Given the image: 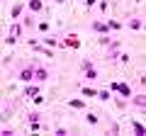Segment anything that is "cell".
<instances>
[{
  "label": "cell",
  "mask_w": 146,
  "mask_h": 136,
  "mask_svg": "<svg viewBox=\"0 0 146 136\" xmlns=\"http://www.w3.org/2000/svg\"><path fill=\"white\" fill-rule=\"evenodd\" d=\"M83 78L85 80H95L98 78V68H95L90 61H83Z\"/></svg>",
  "instance_id": "obj_1"
},
{
  "label": "cell",
  "mask_w": 146,
  "mask_h": 136,
  "mask_svg": "<svg viewBox=\"0 0 146 136\" xmlns=\"http://www.w3.org/2000/svg\"><path fill=\"white\" fill-rule=\"evenodd\" d=\"M49 80V71L42 66H34V78H32V83H46Z\"/></svg>",
  "instance_id": "obj_2"
},
{
  "label": "cell",
  "mask_w": 146,
  "mask_h": 136,
  "mask_svg": "<svg viewBox=\"0 0 146 136\" xmlns=\"http://www.w3.org/2000/svg\"><path fill=\"white\" fill-rule=\"evenodd\" d=\"M17 78H20L22 83H32V78H34V66H25L20 73H17Z\"/></svg>",
  "instance_id": "obj_3"
},
{
  "label": "cell",
  "mask_w": 146,
  "mask_h": 136,
  "mask_svg": "<svg viewBox=\"0 0 146 136\" xmlns=\"http://www.w3.org/2000/svg\"><path fill=\"white\" fill-rule=\"evenodd\" d=\"M25 7H29V12H34V15H36V12L44 10V0H27Z\"/></svg>",
  "instance_id": "obj_4"
},
{
  "label": "cell",
  "mask_w": 146,
  "mask_h": 136,
  "mask_svg": "<svg viewBox=\"0 0 146 136\" xmlns=\"http://www.w3.org/2000/svg\"><path fill=\"white\" fill-rule=\"evenodd\" d=\"M63 46H71V49H78V46H80V39H78V34H68V37L63 39Z\"/></svg>",
  "instance_id": "obj_5"
},
{
  "label": "cell",
  "mask_w": 146,
  "mask_h": 136,
  "mask_svg": "<svg viewBox=\"0 0 146 136\" xmlns=\"http://www.w3.org/2000/svg\"><path fill=\"white\" fill-rule=\"evenodd\" d=\"M27 124H29L34 131L39 129V126H42V124H39V112H29V117H27Z\"/></svg>",
  "instance_id": "obj_6"
},
{
  "label": "cell",
  "mask_w": 146,
  "mask_h": 136,
  "mask_svg": "<svg viewBox=\"0 0 146 136\" xmlns=\"http://www.w3.org/2000/svg\"><path fill=\"white\" fill-rule=\"evenodd\" d=\"M22 10H25V3H15V5H12V10H10V17H12V20H20Z\"/></svg>",
  "instance_id": "obj_7"
},
{
  "label": "cell",
  "mask_w": 146,
  "mask_h": 136,
  "mask_svg": "<svg viewBox=\"0 0 146 136\" xmlns=\"http://www.w3.org/2000/svg\"><path fill=\"white\" fill-rule=\"evenodd\" d=\"M90 29L98 32V34H107V24H105V22H100V20H95L93 24H90Z\"/></svg>",
  "instance_id": "obj_8"
},
{
  "label": "cell",
  "mask_w": 146,
  "mask_h": 136,
  "mask_svg": "<svg viewBox=\"0 0 146 136\" xmlns=\"http://www.w3.org/2000/svg\"><path fill=\"white\" fill-rule=\"evenodd\" d=\"M10 37H15V39H20L22 37V24L17 20H12V27H10Z\"/></svg>",
  "instance_id": "obj_9"
},
{
  "label": "cell",
  "mask_w": 146,
  "mask_h": 136,
  "mask_svg": "<svg viewBox=\"0 0 146 136\" xmlns=\"http://www.w3.org/2000/svg\"><path fill=\"white\" fill-rule=\"evenodd\" d=\"M25 95H27V97H36V95H39V83H34V85H27V88H25Z\"/></svg>",
  "instance_id": "obj_10"
},
{
  "label": "cell",
  "mask_w": 146,
  "mask_h": 136,
  "mask_svg": "<svg viewBox=\"0 0 146 136\" xmlns=\"http://www.w3.org/2000/svg\"><path fill=\"white\" fill-rule=\"evenodd\" d=\"M141 24H144V22H141V17H131L127 27H129V29H134V32H139V29H141Z\"/></svg>",
  "instance_id": "obj_11"
},
{
  "label": "cell",
  "mask_w": 146,
  "mask_h": 136,
  "mask_svg": "<svg viewBox=\"0 0 146 136\" xmlns=\"http://www.w3.org/2000/svg\"><path fill=\"white\" fill-rule=\"evenodd\" d=\"M68 107H71V110H85V102L76 97V100H68Z\"/></svg>",
  "instance_id": "obj_12"
},
{
  "label": "cell",
  "mask_w": 146,
  "mask_h": 136,
  "mask_svg": "<svg viewBox=\"0 0 146 136\" xmlns=\"http://www.w3.org/2000/svg\"><path fill=\"white\" fill-rule=\"evenodd\" d=\"M131 129H134L136 136H144V134H146V129H144V124H141V121H131Z\"/></svg>",
  "instance_id": "obj_13"
},
{
  "label": "cell",
  "mask_w": 146,
  "mask_h": 136,
  "mask_svg": "<svg viewBox=\"0 0 146 136\" xmlns=\"http://www.w3.org/2000/svg\"><path fill=\"white\" fill-rule=\"evenodd\" d=\"M117 90L122 92V97H131V88L127 83H119V88H117Z\"/></svg>",
  "instance_id": "obj_14"
},
{
  "label": "cell",
  "mask_w": 146,
  "mask_h": 136,
  "mask_svg": "<svg viewBox=\"0 0 146 136\" xmlns=\"http://www.w3.org/2000/svg\"><path fill=\"white\" fill-rule=\"evenodd\" d=\"M134 105L139 107V110H144V107H146V97H144V95H134Z\"/></svg>",
  "instance_id": "obj_15"
},
{
  "label": "cell",
  "mask_w": 146,
  "mask_h": 136,
  "mask_svg": "<svg viewBox=\"0 0 146 136\" xmlns=\"http://www.w3.org/2000/svg\"><path fill=\"white\" fill-rule=\"evenodd\" d=\"M105 24H107V32H117V29H119V22H117V20H107V22H105Z\"/></svg>",
  "instance_id": "obj_16"
},
{
  "label": "cell",
  "mask_w": 146,
  "mask_h": 136,
  "mask_svg": "<svg viewBox=\"0 0 146 136\" xmlns=\"http://www.w3.org/2000/svg\"><path fill=\"white\" fill-rule=\"evenodd\" d=\"M80 92H83V97H95L98 90H95V88H80Z\"/></svg>",
  "instance_id": "obj_17"
},
{
  "label": "cell",
  "mask_w": 146,
  "mask_h": 136,
  "mask_svg": "<svg viewBox=\"0 0 146 136\" xmlns=\"http://www.w3.org/2000/svg\"><path fill=\"white\" fill-rule=\"evenodd\" d=\"M95 97H100V100H105V102H107V100L112 97V92H110V90H98V95H95Z\"/></svg>",
  "instance_id": "obj_18"
},
{
  "label": "cell",
  "mask_w": 146,
  "mask_h": 136,
  "mask_svg": "<svg viewBox=\"0 0 146 136\" xmlns=\"http://www.w3.org/2000/svg\"><path fill=\"white\" fill-rule=\"evenodd\" d=\"M85 121L95 126V124H98V121H100V117H98V114H90V112H88V114H85Z\"/></svg>",
  "instance_id": "obj_19"
},
{
  "label": "cell",
  "mask_w": 146,
  "mask_h": 136,
  "mask_svg": "<svg viewBox=\"0 0 146 136\" xmlns=\"http://www.w3.org/2000/svg\"><path fill=\"white\" fill-rule=\"evenodd\" d=\"M44 44H46V46H58V42L54 37H44Z\"/></svg>",
  "instance_id": "obj_20"
},
{
  "label": "cell",
  "mask_w": 146,
  "mask_h": 136,
  "mask_svg": "<svg viewBox=\"0 0 146 136\" xmlns=\"http://www.w3.org/2000/svg\"><path fill=\"white\" fill-rule=\"evenodd\" d=\"M36 29H39V32H49V24H46V22H39V24H36Z\"/></svg>",
  "instance_id": "obj_21"
},
{
  "label": "cell",
  "mask_w": 146,
  "mask_h": 136,
  "mask_svg": "<svg viewBox=\"0 0 146 136\" xmlns=\"http://www.w3.org/2000/svg\"><path fill=\"white\" fill-rule=\"evenodd\" d=\"M54 134H56V136H66V134H68V131H66V129H63V126H58V129H56V131H54Z\"/></svg>",
  "instance_id": "obj_22"
},
{
  "label": "cell",
  "mask_w": 146,
  "mask_h": 136,
  "mask_svg": "<svg viewBox=\"0 0 146 136\" xmlns=\"http://www.w3.org/2000/svg\"><path fill=\"white\" fill-rule=\"evenodd\" d=\"M12 134H15L12 129H3V131H0V136H12Z\"/></svg>",
  "instance_id": "obj_23"
},
{
  "label": "cell",
  "mask_w": 146,
  "mask_h": 136,
  "mask_svg": "<svg viewBox=\"0 0 146 136\" xmlns=\"http://www.w3.org/2000/svg\"><path fill=\"white\" fill-rule=\"evenodd\" d=\"M95 3H98V0H85V5H88V7H93Z\"/></svg>",
  "instance_id": "obj_24"
},
{
  "label": "cell",
  "mask_w": 146,
  "mask_h": 136,
  "mask_svg": "<svg viewBox=\"0 0 146 136\" xmlns=\"http://www.w3.org/2000/svg\"><path fill=\"white\" fill-rule=\"evenodd\" d=\"M56 3H66V0H56Z\"/></svg>",
  "instance_id": "obj_25"
}]
</instances>
